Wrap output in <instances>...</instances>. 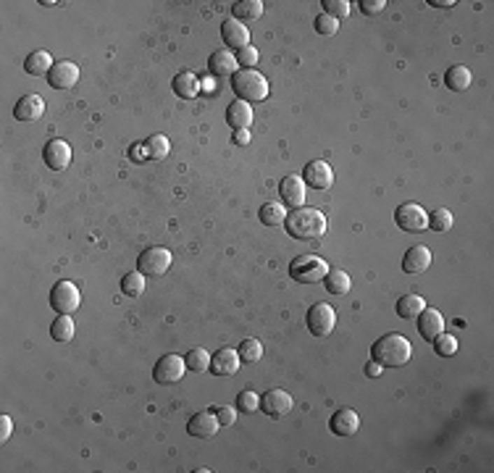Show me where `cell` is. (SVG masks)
<instances>
[{"mask_svg":"<svg viewBox=\"0 0 494 473\" xmlns=\"http://www.w3.org/2000/svg\"><path fill=\"white\" fill-rule=\"evenodd\" d=\"M221 37H224L226 48H234V50H242L250 45V29L247 24L237 22V19H226L221 24Z\"/></svg>","mask_w":494,"mask_h":473,"instance_id":"18","label":"cell"},{"mask_svg":"<svg viewBox=\"0 0 494 473\" xmlns=\"http://www.w3.org/2000/svg\"><path fill=\"white\" fill-rule=\"evenodd\" d=\"M358 6H360V11H363L365 16H374V13H381V11H384L387 0H360Z\"/></svg>","mask_w":494,"mask_h":473,"instance_id":"44","label":"cell"},{"mask_svg":"<svg viewBox=\"0 0 494 473\" xmlns=\"http://www.w3.org/2000/svg\"><path fill=\"white\" fill-rule=\"evenodd\" d=\"M237 353H239V360H242V363H258L260 358H263V344H260L258 339H253V337H247V339L239 342Z\"/></svg>","mask_w":494,"mask_h":473,"instance_id":"30","label":"cell"},{"mask_svg":"<svg viewBox=\"0 0 494 473\" xmlns=\"http://www.w3.org/2000/svg\"><path fill=\"white\" fill-rule=\"evenodd\" d=\"M234 19L237 22H255V19H260L263 16V3L260 0H239V3H234Z\"/></svg>","mask_w":494,"mask_h":473,"instance_id":"28","label":"cell"},{"mask_svg":"<svg viewBox=\"0 0 494 473\" xmlns=\"http://www.w3.org/2000/svg\"><path fill=\"white\" fill-rule=\"evenodd\" d=\"M416 321H418V334L426 342H434L444 332V318H442V313L437 308H423Z\"/></svg>","mask_w":494,"mask_h":473,"instance_id":"16","label":"cell"},{"mask_svg":"<svg viewBox=\"0 0 494 473\" xmlns=\"http://www.w3.org/2000/svg\"><path fill=\"white\" fill-rule=\"evenodd\" d=\"M471 71L465 69V66H450L447 69V74H444V85H447V90H452V92H463V90H468L471 87Z\"/></svg>","mask_w":494,"mask_h":473,"instance_id":"26","label":"cell"},{"mask_svg":"<svg viewBox=\"0 0 494 473\" xmlns=\"http://www.w3.org/2000/svg\"><path fill=\"white\" fill-rule=\"evenodd\" d=\"M426 308V300L421 297V295H405V297H400L397 300V316L400 318H418V313Z\"/></svg>","mask_w":494,"mask_h":473,"instance_id":"29","label":"cell"},{"mask_svg":"<svg viewBox=\"0 0 494 473\" xmlns=\"http://www.w3.org/2000/svg\"><path fill=\"white\" fill-rule=\"evenodd\" d=\"M279 195L290 208H302L305 205V182H302V176H295V174L284 176L279 184Z\"/></svg>","mask_w":494,"mask_h":473,"instance_id":"17","label":"cell"},{"mask_svg":"<svg viewBox=\"0 0 494 473\" xmlns=\"http://www.w3.org/2000/svg\"><path fill=\"white\" fill-rule=\"evenodd\" d=\"M145 145H148V150H150V161H163V158L171 153V142H169L166 134H153Z\"/></svg>","mask_w":494,"mask_h":473,"instance_id":"35","label":"cell"},{"mask_svg":"<svg viewBox=\"0 0 494 473\" xmlns=\"http://www.w3.org/2000/svg\"><path fill=\"white\" fill-rule=\"evenodd\" d=\"M323 13H329L332 19H344V16H350V3L347 0H323Z\"/></svg>","mask_w":494,"mask_h":473,"instance_id":"39","label":"cell"},{"mask_svg":"<svg viewBox=\"0 0 494 473\" xmlns=\"http://www.w3.org/2000/svg\"><path fill=\"white\" fill-rule=\"evenodd\" d=\"M434 350H437V355H442V358H450V355L458 353V339L452 337V334H444L442 332L437 339H434Z\"/></svg>","mask_w":494,"mask_h":473,"instance_id":"37","label":"cell"},{"mask_svg":"<svg viewBox=\"0 0 494 473\" xmlns=\"http://www.w3.org/2000/svg\"><path fill=\"white\" fill-rule=\"evenodd\" d=\"M381 371H384V366H379L376 360H371V363H368V366H365V376H379V374H381Z\"/></svg>","mask_w":494,"mask_h":473,"instance_id":"46","label":"cell"},{"mask_svg":"<svg viewBox=\"0 0 494 473\" xmlns=\"http://www.w3.org/2000/svg\"><path fill=\"white\" fill-rule=\"evenodd\" d=\"M287 232L290 236L300 239V242H308V239H321L326 234V216L316 208H295L292 213H287Z\"/></svg>","mask_w":494,"mask_h":473,"instance_id":"2","label":"cell"},{"mask_svg":"<svg viewBox=\"0 0 494 473\" xmlns=\"http://www.w3.org/2000/svg\"><path fill=\"white\" fill-rule=\"evenodd\" d=\"M242 366V360H239V353L232 350V347H221L218 353L211 355V374L213 376H234L237 371Z\"/></svg>","mask_w":494,"mask_h":473,"instance_id":"12","label":"cell"},{"mask_svg":"<svg viewBox=\"0 0 494 473\" xmlns=\"http://www.w3.org/2000/svg\"><path fill=\"white\" fill-rule=\"evenodd\" d=\"M295 405V400H292L290 392H284V389H269L263 397H260V410L271 416V418H281V416H287Z\"/></svg>","mask_w":494,"mask_h":473,"instance_id":"11","label":"cell"},{"mask_svg":"<svg viewBox=\"0 0 494 473\" xmlns=\"http://www.w3.org/2000/svg\"><path fill=\"white\" fill-rule=\"evenodd\" d=\"M323 287H326L329 295H347L350 287H353V279L342 269H329L326 279H323Z\"/></svg>","mask_w":494,"mask_h":473,"instance_id":"27","label":"cell"},{"mask_svg":"<svg viewBox=\"0 0 494 473\" xmlns=\"http://www.w3.org/2000/svg\"><path fill=\"white\" fill-rule=\"evenodd\" d=\"M48 82L53 90H71L79 82V66L71 64V61H58L48 71Z\"/></svg>","mask_w":494,"mask_h":473,"instance_id":"13","label":"cell"},{"mask_svg":"<svg viewBox=\"0 0 494 473\" xmlns=\"http://www.w3.org/2000/svg\"><path fill=\"white\" fill-rule=\"evenodd\" d=\"M50 337H53L55 342H71L74 339V321H71V316H58L50 326Z\"/></svg>","mask_w":494,"mask_h":473,"instance_id":"31","label":"cell"},{"mask_svg":"<svg viewBox=\"0 0 494 473\" xmlns=\"http://www.w3.org/2000/svg\"><path fill=\"white\" fill-rule=\"evenodd\" d=\"M232 90L237 92V100L260 103L269 97V79L258 74L255 69H239L232 74Z\"/></svg>","mask_w":494,"mask_h":473,"instance_id":"3","label":"cell"},{"mask_svg":"<svg viewBox=\"0 0 494 473\" xmlns=\"http://www.w3.org/2000/svg\"><path fill=\"white\" fill-rule=\"evenodd\" d=\"M171 90L179 97H184V100H192V97L200 95V90H203V87H200V79H197L192 71H179V74L174 76Z\"/></svg>","mask_w":494,"mask_h":473,"instance_id":"23","label":"cell"},{"mask_svg":"<svg viewBox=\"0 0 494 473\" xmlns=\"http://www.w3.org/2000/svg\"><path fill=\"white\" fill-rule=\"evenodd\" d=\"M53 58L48 50H32V53L27 55V61H24V71L29 76H43L48 74L50 69H53Z\"/></svg>","mask_w":494,"mask_h":473,"instance_id":"24","label":"cell"},{"mask_svg":"<svg viewBox=\"0 0 494 473\" xmlns=\"http://www.w3.org/2000/svg\"><path fill=\"white\" fill-rule=\"evenodd\" d=\"M329 274V266L326 260L318 258V255H300L290 263V276L300 284H316V281H323Z\"/></svg>","mask_w":494,"mask_h":473,"instance_id":"5","label":"cell"},{"mask_svg":"<svg viewBox=\"0 0 494 473\" xmlns=\"http://www.w3.org/2000/svg\"><path fill=\"white\" fill-rule=\"evenodd\" d=\"M226 121H229V127L234 132L250 129V124H253V108H250V103L234 100L232 106L226 108Z\"/></svg>","mask_w":494,"mask_h":473,"instance_id":"22","label":"cell"},{"mask_svg":"<svg viewBox=\"0 0 494 473\" xmlns=\"http://www.w3.org/2000/svg\"><path fill=\"white\" fill-rule=\"evenodd\" d=\"M237 408L242 410V413H255L260 408V397L253 389H242L239 397H237Z\"/></svg>","mask_w":494,"mask_h":473,"instance_id":"38","label":"cell"},{"mask_svg":"<svg viewBox=\"0 0 494 473\" xmlns=\"http://www.w3.org/2000/svg\"><path fill=\"white\" fill-rule=\"evenodd\" d=\"M237 66L239 64H237L234 53H229V50H216V53H211V58H208L211 74H234V71H239Z\"/></svg>","mask_w":494,"mask_h":473,"instance_id":"25","label":"cell"},{"mask_svg":"<svg viewBox=\"0 0 494 473\" xmlns=\"http://www.w3.org/2000/svg\"><path fill=\"white\" fill-rule=\"evenodd\" d=\"M410 358H413V344L408 342V337H402V334H384L381 339L374 342L371 347V360H376L379 366L384 368H400L410 363Z\"/></svg>","mask_w":494,"mask_h":473,"instance_id":"1","label":"cell"},{"mask_svg":"<svg viewBox=\"0 0 494 473\" xmlns=\"http://www.w3.org/2000/svg\"><path fill=\"white\" fill-rule=\"evenodd\" d=\"M431 6H439V8H452L455 0H431Z\"/></svg>","mask_w":494,"mask_h":473,"instance_id":"48","label":"cell"},{"mask_svg":"<svg viewBox=\"0 0 494 473\" xmlns=\"http://www.w3.org/2000/svg\"><path fill=\"white\" fill-rule=\"evenodd\" d=\"M305 176H302V182L311 184L313 190H329L334 184V171L332 166L326 161H311L305 166Z\"/></svg>","mask_w":494,"mask_h":473,"instance_id":"14","label":"cell"},{"mask_svg":"<svg viewBox=\"0 0 494 473\" xmlns=\"http://www.w3.org/2000/svg\"><path fill=\"white\" fill-rule=\"evenodd\" d=\"M184 371H187V363L182 355H163L153 368V379L155 384H176L184 379Z\"/></svg>","mask_w":494,"mask_h":473,"instance_id":"9","label":"cell"},{"mask_svg":"<svg viewBox=\"0 0 494 473\" xmlns=\"http://www.w3.org/2000/svg\"><path fill=\"white\" fill-rule=\"evenodd\" d=\"M260 221L266 226H281L287 221V208L281 203H266L260 208Z\"/></svg>","mask_w":494,"mask_h":473,"instance_id":"33","label":"cell"},{"mask_svg":"<svg viewBox=\"0 0 494 473\" xmlns=\"http://www.w3.org/2000/svg\"><path fill=\"white\" fill-rule=\"evenodd\" d=\"M121 292L127 295V297H142V292H145V276H142L140 271H132L127 274L124 279H121Z\"/></svg>","mask_w":494,"mask_h":473,"instance_id":"34","label":"cell"},{"mask_svg":"<svg viewBox=\"0 0 494 473\" xmlns=\"http://www.w3.org/2000/svg\"><path fill=\"white\" fill-rule=\"evenodd\" d=\"M43 158L48 163V169H53V171H64L66 166L71 163V148H69V142L64 140H50L45 145L43 150Z\"/></svg>","mask_w":494,"mask_h":473,"instance_id":"15","label":"cell"},{"mask_svg":"<svg viewBox=\"0 0 494 473\" xmlns=\"http://www.w3.org/2000/svg\"><path fill=\"white\" fill-rule=\"evenodd\" d=\"M237 64L242 66V69H255L260 61V53L253 48V45H247V48H242V50H237Z\"/></svg>","mask_w":494,"mask_h":473,"instance_id":"41","label":"cell"},{"mask_svg":"<svg viewBox=\"0 0 494 473\" xmlns=\"http://www.w3.org/2000/svg\"><path fill=\"white\" fill-rule=\"evenodd\" d=\"M129 158L134 163L150 161V150H148V145H145V142H137V145H132V148H129Z\"/></svg>","mask_w":494,"mask_h":473,"instance_id":"43","label":"cell"},{"mask_svg":"<svg viewBox=\"0 0 494 473\" xmlns=\"http://www.w3.org/2000/svg\"><path fill=\"white\" fill-rule=\"evenodd\" d=\"M431 266V250L426 245H413L402 258V271L410 276H418Z\"/></svg>","mask_w":494,"mask_h":473,"instance_id":"19","label":"cell"},{"mask_svg":"<svg viewBox=\"0 0 494 473\" xmlns=\"http://www.w3.org/2000/svg\"><path fill=\"white\" fill-rule=\"evenodd\" d=\"M395 221L402 232H408V234H418L423 229H429V213L421 208L418 203H402L395 211Z\"/></svg>","mask_w":494,"mask_h":473,"instance_id":"7","label":"cell"},{"mask_svg":"<svg viewBox=\"0 0 494 473\" xmlns=\"http://www.w3.org/2000/svg\"><path fill=\"white\" fill-rule=\"evenodd\" d=\"M184 363H187V371H192V374H203L211 368V355L205 353L203 347H195L190 353L184 355Z\"/></svg>","mask_w":494,"mask_h":473,"instance_id":"32","label":"cell"},{"mask_svg":"<svg viewBox=\"0 0 494 473\" xmlns=\"http://www.w3.org/2000/svg\"><path fill=\"white\" fill-rule=\"evenodd\" d=\"M308 329H311L313 337H329L337 326V313H334L332 305L326 302H316L311 311H308Z\"/></svg>","mask_w":494,"mask_h":473,"instance_id":"8","label":"cell"},{"mask_svg":"<svg viewBox=\"0 0 494 473\" xmlns=\"http://www.w3.org/2000/svg\"><path fill=\"white\" fill-rule=\"evenodd\" d=\"M452 224H455V218L447 208H437L434 213H429V229H434V232H450Z\"/></svg>","mask_w":494,"mask_h":473,"instance_id":"36","label":"cell"},{"mask_svg":"<svg viewBox=\"0 0 494 473\" xmlns=\"http://www.w3.org/2000/svg\"><path fill=\"white\" fill-rule=\"evenodd\" d=\"M171 253L161 245H153V248L142 250V255L137 258V271H140L145 279H161L166 271L171 269Z\"/></svg>","mask_w":494,"mask_h":473,"instance_id":"4","label":"cell"},{"mask_svg":"<svg viewBox=\"0 0 494 473\" xmlns=\"http://www.w3.org/2000/svg\"><path fill=\"white\" fill-rule=\"evenodd\" d=\"M213 413H216V418H218L221 426H234L237 423V410L229 408V405H216Z\"/></svg>","mask_w":494,"mask_h":473,"instance_id":"42","label":"cell"},{"mask_svg":"<svg viewBox=\"0 0 494 473\" xmlns=\"http://www.w3.org/2000/svg\"><path fill=\"white\" fill-rule=\"evenodd\" d=\"M329 429L337 437H353L355 431L360 429V418H358V413L353 408H342L329 418Z\"/></svg>","mask_w":494,"mask_h":473,"instance_id":"20","label":"cell"},{"mask_svg":"<svg viewBox=\"0 0 494 473\" xmlns=\"http://www.w3.org/2000/svg\"><path fill=\"white\" fill-rule=\"evenodd\" d=\"M79 302H82V295L76 290V284L71 281H58L53 284V290H50V305H53V311L58 316H71V313L79 308Z\"/></svg>","mask_w":494,"mask_h":473,"instance_id":"6","label":"cell"},{"mask_svg":"<svg viewBox=\"0 0 494 473\" xmlns=\"http://www.w3.org/2000/svg\"><path fill=\"white\" fill-rule=\"evenodd\" d=\"M313 27H316V32H318V34H326V37H332V34H337V29H339V22H337V19H332L329 13H318V16L313 19Z\"/></svg>","mask_w":494,"mask_h":473,"instance_id":"40","label":"cell"},{"mask_svg":"<svg viewBox=\"0 0 494 473\" xmlns=\"http://www.w3.org/2000/svg\"><path fill=\"white\" fill-rule=\"evenodd\" d=\"M11 431H13V421L8 416H0V444L11 439Z\"/></svg>","mask_w":494,"mask_h":473,"instance_id":"45","label":"cell"},{"mask_svg":"<svg viewBox=\"0 0 494 473\" xmlns=\"http://www.w3.org/2000/svg\"><path fill=\"white\" fill-rule=\"evenodd\" d=\"M218 429H221V423L216 418L213 408L200 410V413H195L192 418L187 421V434L195 437V439H211V437L218 434Z\"/></svg>","mask_w":494,"mask_h":473,"instance_id":"10","label":"cell"},{"mask_svg":"<svg viewBox=\"0 0 494 473\" xmlns=\"http://www.w3.org/2000/svg\"><path fill=\"white\" fill-rule=\"evenodd\" d=\"M250 129H242V132H234V142L237 145H250Z\"/></svg>","mask_w":494,"mask_h":473,"instance_id":"47","label":"cell"},{"mask_svg":"<svg viewBox=\"0 0 494 473\" xmlns=\"http://www.w3.org/2000/svg\"><path fill=\"white\" fill-rule=\"evenodd\" d=\"M45 113V100L40 95H24L13 106V116L19 121H37Z\"/></svg>","mask_w":494,"mask_h":473,"instance_id":"21","label":"cell"}]
</instances>
